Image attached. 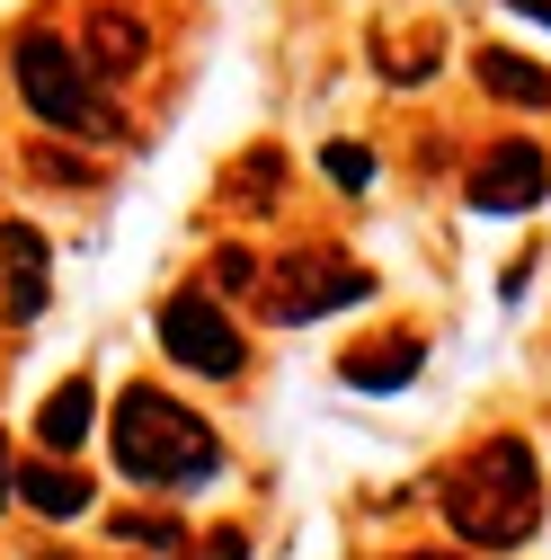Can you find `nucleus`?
Instances as JSON below:
<instances>
[{
    "label": "nucleus",
    "mask_w": 551,
    "mask_h": 560,
    "mask_svg": "<svg viewBox=\"0 0 551 560\" xmlns=\"http://www.w3.org/2000/svg\"><path fill=\"white\" fill-rule=\"evenodd\" d=\"M400 560H462V551H400Z\"/></svg>",
    "instance_id": "21"
},
{
    "label": "nucleus",
    "mask_w": 551,
    "mask_h": 560,
    "mask_svg": "<svg viewBox=\"0 0 551 560\" xmlns=\"http://www.w3.org/2000/svg\"><path fill=\"white\" fill-rule=\"evenodd\" d=\"M116 542H152V551H178V516H116Z\"/></svg>",
    "instance_id": "16"
},
{
    "label": "nucleus",
    "mask_w": 551,
    "mask_h": 560,
    "mask_svg": "<svg viewBox=\"0 0 551 560\" xmlns=\"http://www.w3.org/2000/svg\"><path fill=\"white\" fill-rule=\"evenodd\" d=\"M276 187H285V152H276V143L241 152V161H232V178H223V196L241 205V214H267V205H276Z\"/></svg>",
    "instance_id": "13"
},
{
    "label": "nucleus",
    "mask_w": 551,
    "mask_h": 560,
    "mask_svg": "<svg viewBox=\"0 0 551 560\" xmlns=\"http://www.w3.org/2000/svg\"><path fill=\"white\" fill-rule=\"evenodd\" d=\"M445 525L471 542V551H507V542H525L534 534V516H542V463H534V445L525 436H480L454 471H445Z\"/></svg>",
    "instance_id": "1"
},
{
    "label": "nucleus",
    "mask_w": 551,
    "mask_h": 560,
    "mask_svg": "<svg viewBox=\"0 0 551 560\" xmlns=\"http://www.w3.org/2000/svg\"><path fill=\"white\" fill-rule=\"evenodd\" d=\"M161 347H169V365H187L204 383H241L249 374V338L232 329V312L214 294H169L161 303Z\"/></svg>",
    "instance_id": "4"
},
{
    "label": "nucleus",
    "mask_w": 551,
    "mask_h": 560,
    "mask_svg": "<svg viewBox=\"0 0 551 560\" xmlns=\"http://www.w3.org/2000/svg\"><path fill=\"white\" fill-rule=\"evenodd\" d=\"M471 72H480V90L507 98V107H551V72H542V62H525V54H507V45L471 54Z\"/></svg>",
    "instance_id": "11"
},
{
    "label": "nucleus",
    "mask_w": 551,
    "mask_h": 560,
    "mask_svg": "<svg viewBox=\"0 0 551 560\" xmlns=\"http://www.w3.org/2000/svg\"><path fill=\"white\" fill-rule=\"evenodd\" d=\"M196 560H249V534H204Z\"/></svg>",
    "instance_id": "17"
},
{
    "label": "nucleus",
    "mask_w": 551,
    "mask_h": 560,
    "mask_svg": "<svg viewBox=\"0 0 551 560\" xmlns=\"http://www.w3.org/2000/svg\"><path fill=\"white\" fill-rule=\"evenodd\" d=\"M36 560H62V551H36Z\"/></svg>",
    "instance_id": "22"
},
{
    "label": "nucleus",
    "mask_w": 551,
    "mask_h": 560,
    "mask_svg": "<svg viewBox=\"0 0 551 560\" xmlns=\"http://www.w3.org/2000/svg\"><path fill=\"white\" fill-rule=\"evenodd\" d=\"M374 294V267H356V258H338V249H303V258H285V276H276V294H267V320H320V312H348V303H365Z\"/></svg>",
    "instance_id": "5"
},
{
    "label": "nucleus",
    "mask_w": 551,
    "mask_h": 560,
    "mask_svg": "<svg viewBox=\"0 0 551 560\" xmlns=\"http://www.w3.org/2000/svg\"><path fill=\"white\" fill-rule=\"evenodd\" d=\"M499 10H516V19H534V27H551V0H499Z\"/></svg>",
    "instance_id": "19"
},
{
    "label": "nucleus",
    "mask_w": 551,
    "mask_h": 560,
    "mask_svg": "<svg viewBox=\"0 0 551 560\" xmlns=\"http://www.w3.org/2000/svg\"><path fill=\"white\" fill-rule=\"evenodd\" d=\"M116 471L143 480V489H204L223 471V436L204 428V418L152 383H133L116 400Z\"/></svg>",
    "instance_id": "2"
},
{
    "label": "nucleus",
    "mask_w": 551,
    "mask_h": 560,
    "mask_svg": "<svg viewBox=\"0 0 551 560\" xmlns=\"http://www.w3.org/2000/svg\"><path fill=\"white\" fill-rule=\"evenodd\" d=\"M542 196H551L542 143H490L471 161V205H480V214H534Z\"/></svg>",
    "instance_id": "6"
},
{
    "label": "nucleus",
    "mask_w": 551,
    "mask_h": 560,
    "mask_svg": "<svg viewBox=\"0 0 551 560\" xmlns=\"http://www.w3.org/2000/svg\"><path fill=\"white\" fill-rule=\"evenodd\" d=\"M19 499H27L36 516H81V508H90V480H81L72 463L45 454V463H19Z\"/></svg>",
    "instance_id": "12"
},
{
    "label": "nucleus",
    "mask_w": 551,
    "mask_h": 560,
    "mask_svg": "<svg viewBox=\"0 0 551 560\" xmlns=\"http://www.w3.org/2000/svg\"><path fill=\"white\" fill-rule=\"evenodd\" d=\"M320 170L348 187V196H365V187H374V152H365V143H329V152H320Z\"/></svg>",
    "instance_id": "14"
},
{
    "label": "nucleus",
    "mask_w": 551,
    "mask_h": 560,
    "mask_svg": "<svg viewBox=\"0 0 551 560\" xmlns=\"http://www.w3.org/2000/svg\"><path fill=\"white\" fill-rule=\"evenodd\" d=\"M204 276H214V294H249V285H258V258L232 241V249H214V258H204Z\"/></svg>",
    "instance_id": "15"
},
{
    "label": "nucleus",
    "mask_w": 551,
    "mask_h": 560,
    "mask_svg": "<svg viewBox=\"0 0 551 560\" xmlns=\"http://www.w3.org/2000/svg\"><path fill=\"white\" fill-rule=\"evenodd\" d=\"M143 54H152V27L133 19V10H90V19H81V62H90L98 81L143 72Z\"/></svg>",
    "instance_id": "7"
},
{
    "label": "nucleus",
    "mask_w": 551,
    "mask_h": 560,
    "mask_svg": "<svg viewBox=\"0 0 551 560\" xmlns=\"http://www.w3.org/2000/svg\"><path fill=\"white\" fill-rule=\"evenodd\" d=\"M19 499V471H10V436H0V508Z\"/></svg>",
    "instance_id": "20"
},
{
    "label": "nucleus",
    "mask_w": 551,
    "mask_h": 560,
    "mask_svg": "<svg viewBox=\"0 0 551 560\" xmlns=\"http://www.w3.org/2000/svg\"><path fill=\"white\" fill-rule=\"evenodd\" d=\"M90 428H98V392H90V374L54 383V400L36 409V445H45L54 463H72V454L90 445Z\"/></svg>",
    "instance_id": "10"
},
{
    "label": "nucleus",
    "mask_w": 551,
    "mask_h": 560,
    "mask_svg": "<svg viewBox=\"0 0 551 560\" xmlns=\"http://www.w3.org/2000/svg\"><path fill=\"white\" fill-rule=\"evenodd\" d=\"M10 72H19V98L36 107V125H54V133H116V116L98 98V72L81 62V45H62L54 27H27L19 36Z\"/></svg>",
    "instance_id": "3"
},
{
    "label": "nucleus",
    "mask_w": 551,
    "mask_h": 560,
    "mask_svg": "<svg viewBox=\"0 0 551 560\" xmlns=\"http://www.w3.org/2000/svg\"><path fill=\"white\" fill-rule=\"evenodd\" d=\"M0 285H10V320H36L54 276H45V232L36 223H0Z\"/></svg>",
    "instance_id": "9"
},
{
    "label": "nucleus",
    "mask_w": 551,
    "mask_h": 560,
    "mask_svg": "<svg viewBox=\"0 0 551 560\" xmlns=\"http://www.w3.org/2000/svg\"><path fill=\"white\" fill-rule=\"evenodd\" d=\"M419 365H427V338H419V329H391V338H374V347H348V357H338V383L400 392V383H419Z\"/></svg>",
    "instance_id": "8"
},
{
    "label": "nucleus",
    "mask_w": 551,
    "mask_h": 560,
    "mask_svg": "<svg viewBox=\"0 0 551 560\" xmlns=\"http://www.w3.org/2000/svg\"><path fill=\"white\" fill-rule=\"evenodd\" d=\"M383 81H427V54H383Z\"/></svg>",
    "instance_id": "18"
}]
</instances>
